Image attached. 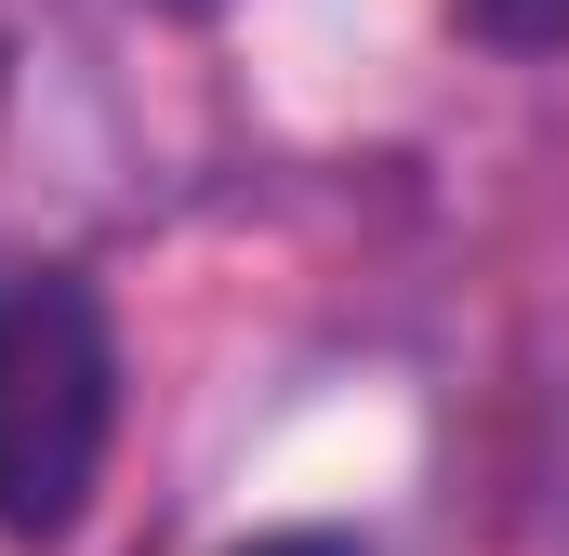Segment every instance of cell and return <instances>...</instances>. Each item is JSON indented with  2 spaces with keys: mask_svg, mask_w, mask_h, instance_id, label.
Listing matches in <instances>:
<instances>
[{
  "mask_svg": "<svg viewBox=\"0 0 569 556\" xmlns=\"http://www.w3.org/2000/svg\"><path fill=\"white\" fill-rule=\"evenodd\" d=\"M159 13H212V0H159Z\"/></svg>",
  "mask_w": 569,
  "mask_h": 556,
  "instance_id": "4",
  "label": "cell"
},
{
  "mask_svg": "<svg viewBox=\"0 0 569 556\" xmlns=\"http://www.w3.org/2000/svg\"><path fill=\"white\" fill-rule=\"evenodd\" d=\"M120 437V331L80 266H0V530L67 544Z\"/></svg>",
  "mask_w": 569,
  "mask_h": 556,
  "instance_id": "1",
  "label": "cell"
},
{
  "mask_svg": "<svg viewBox=\"0 0 569 556\" xmlns=\"http://www.w3.org/2000/svg\"><path fill=\"white\" fill-rule=\"evenodd\" d=\"M226 556H358L345 530H252V544H226Z\"/></svg>",
  "mask_w": 569,
  "mask_h": 556,
  "instance_id": "3",
  "label": "cell"
},
{
  "mask_svg": "<svg viewBox=\"0 0 569 556\" xmlns=\"http://www.w3.org/2000/svg\"><path fill=\"white\" fill-rule=\"evenodd\" d=\"M450 27H463V40H490V53L569 67V0H450Z\"/></svg>",
  "mask_w": 569,
  "mask_h": 556,
  "instance_id": "2",
  "label": "cell"
}]
</instances>
